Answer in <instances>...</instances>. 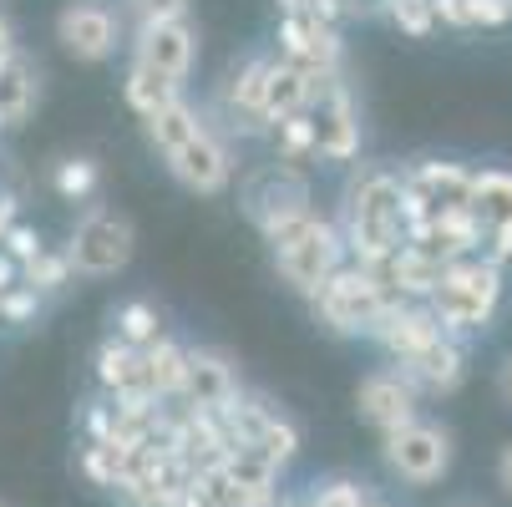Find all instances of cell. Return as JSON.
I'll use <instances>...</instances> for the list:
<instances>
[{
	"instance_id": "1",
	"label": "cell",
	"mask_w": 512,
	"mask_h": 507,
	"mask_svg": "<svg viewBox=\"0 0 512 507\" xmlns=\"http://www.w3.org/2000/svg\"><path fill=\"white\" fill-rule=\"evenodd\" d=\"M340 239H345V259L350 264H371L391 249L406 244V224H401V173L386 168H360L345 188L340 203Z\"/></svg>"
},
{
	"instance_id": "2",
	"label": "cell",
	"mask_w": 512,
	"mask_h": 507,
	"mask_svg": "<svg viewBox=\"0 0 512 507\" xmlns=\"http://www.w3.org/2000/svg\"><path fill=\"white\" fill-rule=\"evenodd\" d=\"M497 305H502V264H492L487 254L452 259L442 269V279H436V289L426 295V310L442 320V330L452 340L487 330Z\"/></svg>"
},
{
	"instance_id": "3",
	"label": "cell",
	"mask_w": 512,
	"mask_h": 507,
	"mask_svg": "<svg viewBox=\"0 0 512 507\" xmlns=\"http://www.w3.org/2000/svg\"><path fill=\"white\" fill-rule=\"evenodd\" d=\"M264 239H269V249H274V269L284 274V284H295L305 300L345 264V239H340V229H335L330 219H320L315 208H305V213H295V219L274 224Z\"/></svg>"
},
{
	"instance_id": "4",
	"label": "cell",
	"mask_w": 512,
	"mask_h": 507,
	"mask_svg": "<svg viewBox=\"0 0 512 507\" xmlns=\"http://www.w3.org/2000/svg\"><path fill=\"white\" fill-rule=\"evenodd\" d=\"M310 305H315V320L330 325L335 335H371L396 300H391L360 264L345 259V264L315 289V295H310Z\"/></svg>"
},
{
	"instance_id": "5",
	"label": "cell",
	"mask_w": 512,
	"mask_h": 507,
	"mask_svg": "<svg viewBox=\"0 0 512 507\" xmlns=\"http://www.w3.org/2000/svg\"><path fill=\"white\" fill-rule=\"evenodd\" d=\"M472 198V168L462 163H416L401 173V224L406 234L447 219V213H462Z\"/></svg>"
},
{
	"instance_id": "6",
	"label": "cell",
	"mask_w": 512,
	"mask_h": 507,
	"mask_svg": "<svg viewBox=\"0 0 512 507\" xmlns=\"http://www.w3.org/2000/svg\"><path fill=\"white\" fill-rule=\"evenodd\" d=\"M310 117V132H315V153L330 158V163H350L360 153V112H355V97L350 87L335 77H320L315 82V97L305 107Z\"/></svg>"
},
{
	"instance_id": "7",
	"label": "cell",
	"mask_w": 512,
	"mask_h": 507,
	"mask_svg": "<svg viewBox=\"0 0 512 507\" xmlns=\"http://www.w3.org/2000/svg\"><path fill=\"white\" fill-rule=\"evenodd\" d=\"M71 274H117L132 259V224L112 208H87L66 244Z\"/></svg>"
},
{
	"instance_id": "8",
	"label": "cell",
	"mask_w": 512,
	"mask_h": 507,
	"mask_svg": "<svg viewBox=\"0 0 512 507\" xmlns=\"http://www.w3.org/2000/svg\"><path fill=\"white\" fill-rule=\"evenodd\" d=\"M315 208L310 203V178L295 163H264L244 178V213L259 224V234H269L274 224L295 219V213Z\"/></svg>"
},
{
	"instance_id": "9",
	"label": "cell",
	"mask_w": 512,
	"mask_h": 507,
	"mask_svg": "<svg viewBox=\"0 0 512 507\" xmlns=\"http://www.w3.org/2000/svg\"><path fill=\"white\" fill-rule=\"evenodd\" d=\"M279 56L295 61L310 77H335L340 71V26L320 21L315 11H284L279 21Z\"/></svg>"
},
{
	"instance_id": "10",
	"label": "cell",
	"mask_w": 512,
	"mask_h": 507,
	"mask_svg": "<svg viewBox=\"0 0 512 507\" xmlns=\"http://www.w3.org/2000/svg\"><path fill=\"white\" fill-rule=\"evenodd\" d=\"M386 462L406 482H436V477L447 472V462H452V442H447L442 426L406 421V426H396L391 437H386Z\"/></svg>"
},
{
	"instance_id": "11",
	"label": "cell",
	"mask_w": 512,
	"mask_h": 507,
	"mask_svg": "<svg viewBox=\"0 0 512 507\" xmlns=\"http://www.w3.org/2000/svg\"><path fill=\"white\" fill-rule=\"evenodd\" d=\"M168 168H173L178 183H188L193 193H224L229 178H234V158H229V148H224V137H218L208 122H203L188 142H178V148L168 153Z\"/></svg>"
},
{
	"instance_id": "12",
	"label": "cell",
	"mask_w": 512,
	"mask_h": 507,
	"mask_svg": "<svg viewBox=\"0 0 512 507\" xmlns=\"http://www.w3.org/2000/svg\"><path fill=\"white\" fill-rule=\"evenodd\" d=\"M56 36L77 61H107L117 46V16L107 0H71L56 16Z\"/></svg>"
},
{
	"instance_id": "13",
	"label": "cell",
	"mask_w": 512,
	"mask_h": 507,
	"mask_svg": "<svg viewBox=\"0 0 512 507\" xmlns=\"http://www.w3.org/2000/svg\"><path fill=\"white\" fill-rule=\"evenodd\" d=\"M193 51H198V41H193L188 21H148V26H137V56L132 61L163 71L168 82L183 87V77L193 71Z\"/></svg>"
},
{
	"instance_id": "14",
	"label": "cell",
	"mask_w": 512,
	"mask_h": 507,
	"mask_svg": "<svg viewBox=\"0 0 512 507\" xmlns=\"http://www.w3.org/2000/svg\"><path fill=\"white\" fill-rule=\"evenodd\" d=\"M371 335L386 345L391 360H411V355H421L426 345H436L447 330H442V320L426 310V300H396Z\"/></svg>"
},
{
	"instance_id": "15",
	"label": "cell",
	"mask_w": 512,
	"mask_h": 507,
	"mask_svg": "<svg viewBox=\"0 0 512 507\" xmlns=\"http://www.w3.org/2000/svg\"><path fill=\"white\" fill-rule=\"evenodd\" d=\"M396 371L406 376V386H411L416 396H447V391H457V386H462V376H467V355H462V340L442 335L436 345H426L421 355H411V360H396Z\"/></svg>"
},
{
	"instance_id": "16",
	"label": "cell",
	"mask_w": 512,
	"mask_h": 507,
	"mask_svg": "<svg viewBox=\"0 0 512 507\" xmlns=\"http://www.w3.org/2000/svg\"><path fill=\"white\" fill-rule=\"evenodd\" d=\"M269 61L274 56H249L244 66L229 71L224 82V112L234 132H269V112H264V87H269Z\"/></svg>"
},
{
	"instance_id": "17",
	"label": "cell",
	"mask_w": 512,
	"mask_h": 507,
	"mask_svg": "<svg viewBox=\"0 0 512 507\" xmlns=\"http://www.w3.org/2000/svg\"><path fill=\"white\" fill-rule=\"evenodd\" d=\"M239 396V376L218 350H188V371H183V391L178 401L193 411H224Z\"/></svg>"
},
{
	"instance_id": "18",
	"label": "cell",
	"mask_w": 512,
	"mask_h": 507,
	"mask_svg": "<svg viewBox=\"0 0 512 507\" xmlns=\"http://www.w3.org/2000/svg\"><path fill=\"white\" fill-rule=\"evenodd\" d=\"M355 401H360V416L371 421L381 437H391L396 426L416 421V391L406 386L401 371H376V376H365Z\"/></svg>"
},
{
	"instance_id": "19",
	"label": "cell",
	"mask_w": 512,
	"mask_h": 507,
	"mask_svg": "<svg viewBox=\"0 0 512 507\" xmlns=\"http://www.w3.org/2000/svg\"><path fill=\"white\" fill-rule=\"evenodd\" d=\"M36 92H41V77H36V66L31 56H21V46L0 61V127H16L31 117L36 107Z\"/></svg>"
},
{
	"instance_id": "20",
	"label": "cell",
	"mask_w": 512,
	"mask_h": 507,
	"mask_svg": "<svg viewBox=\"0 0 512 507\" xmlns=\"http://www.w3.org/2000/svg\"><path fill=\"white\" fill-rule=\"evenodd\" d=\"M310 97H315V77H310V71H300L295 61H284V56L269 61V87H264V112H269V122L305 112Z\"/></svg>"
},
{
	"instance_id": "21",
	"label": "cell",
	"mask_w": 512,
	"mask_h": 507,
	"mask_svg": "<svg viewBox=\"0 0 512 507\" xmlns=\"http://www.w3.org/2000/svg\"><path fill=\"white\" fill-rule=\"evenodd\" d=\"M183 371H188V350L168 335H158L153 345H142V386H148L158 401L183 391Z\"/></svg>"
},
{
	"instance_id": "22",
	"label": "cell",
	"mask_w": 512,
	"mask_h": 507,
	"mask_svg": "<svg viewBox=\"0 0 512 507\" xmlns=\"http://www.w3.org/2000/svg\"><path fill=\"white\" fill-rule=\"evenodd\" d=\"M97 376L112 396H153L142 386V350L137 345H122V340H102L97 350ZM158 401V396H153Z\"/></svg>"
},
{
	"instance_id": "23",
	"label": "cell",
	"mask_w": 512,
	"mask_h": 507,
	"mask_svg": "<svg viewBox=\"0 0 512 507\" xmlns=\"http://www.w3.org/2000/svg\"><path fill=\"white\" fill-rule=\"evenodd\" d=\"M472 219L482 229H497V224H512V173L507 168H482L472 173Z\"/></svg>"
},
{
	"instance_id": "24",
	"label": "cell",
	"mask_w": 512,
	"mask_h": 507,
	"mask_svg": "<svg viewBox=\"0 0 512 507\" xmlns=\"http://www.w3.org/2000/svg\"><path fill=\"white\" fill-rule=\"evenodd\" d=\"M436 6V21H447L457 31H497L512 21V0H431Z\"/></svg>"
},
{
	"instance_id": "25",
	"label": "cell",
	"mask_w": 512,
	"mask_h": 507,
	"mask_svg": "<svg viewBox=\"0 0 512 507\" xmlns=\"http://www.w3.org/2000/svg\"><path fill=\"white\" fill-rule=\"evenodd\" d=\"M122 92H127V107H132L137 117H153L158 107H168V102L178 97V82H168L163 71H153V66L132 61V66H127V82H122Z\"/></svg>"
},
{
	"instance_id": "26",
	"label": "cell",
	"mask_w": 512,
	"mask_h": 507,
	"mask_svg": "<svg viewBox=\"0 0 512 507\" xmlns=\"http://www.w3.org/2000/svg\"><path fill=\"white\" fill-rule=\"evenodd\" d=\"M142 122H148V137H153V148H158L163 158L178 148V142H188V137L203 127V117H198L183 97H173L168 107H158L153 117H142Z\"/></svg>"
},
{
	"instance_id": "27",
	"label": "cell",
	"mask_w": 512,
	"mask_h": 507,
	"mask_svg": "<svg viewBox=\"0 0 512 507\" xmlns=\"http://www.w3.org/2000/svg\"><path fill=\"white\" fill-rule=\"evenodd\" d=\"M158 335H163V325H158V310L148 300H127V305L112 310V340L142 350V345H153Z\"/></svg>"
},
{
	"instance_id": "28",
	"label": "cell",
	"mask_w": 512,
	"mask_h": 507,
	"mask_svg": "<svg viewBox=\"0 0 512 507\" xmlns=\"http://www.w3.org/2000/svg\"><path fill=\"white\" fill-rule=\"evenodd\" d=\"M269 132H274V153H279V163L305 168L310 158H320V153H315V132H310V117H305V112L269 122Z\"/></svg>"
},
{
	"instance_id": "29",
	"label": "cell",
	"mask_w": 512,
	"mask_h": 507,
	"mask_svg": "<svg viewBox=\"0 0 512 507\" xmlns=\"http://www.w3.org/2000/svg\"><path fill=\"white\" fill-rule=\"evenodd\" d=\"M71 279V259H66V249H36L26 264H21V284H31L36 295H46V289H61Z\"/></svg>"
},
{
	"instance_id": "30",
	"label": "cell",
	"mask_w": 512,
	"mask_h": 507,
	"mask_svg": "<svg viewBox=\"0 0 512 507\" xmlns=\"http://www.w3.org/2000/svg\"><path fill=\"white\" fill-rule=\"evenodd\" d=\"M82 472H87L97 487H117V477L127 472V447H117V442H87Z\"/></svg>"
},
{
	"instance_id": "31",
	"label": "cell",
	"mask_w": 512,
	"mask_h": 507,
	"mask_svg": "<svg viewBox=\"0 0 512 507\" xmlns=\"http://www.w3.org/2000/svg\"><path fill=\"white\" fill-rule=\"evenodd\" d=\"M406 36H431L436 26H442V21H436V6H431V0H386V6H381Z\"/></svg>"
},
{
	"instance_id": "32",
	"label": "cell",
	"mask_w": 512,
	"mask_h": 507,
	"mask_svg": "<svg viewBox=\"0 0 512 507\" xmlns=\"http://www.w3.org/2000/svg\"><path fill=\"white\" fill-rule=\"evenodd\" d=\"M56 193L61 198H92L97 193V163L92 158H66L61 168H56Z\"/></svg>"
},
{
	"instance_id": "33",
	"label": "cell",
	"mask_w": 512,
	"mask_h": 507,
	"mask_svg": "<svg viewBox=\"0 0 512 507\" xmlns=\"http://www.w3.org/2000/svg\"><path fill=\"white\" fill-rule=\"evenodd\" d=\"M36 310H41V295L31 284L16 279V284L0 289V320H6V325H26V320H36Z\"/></svg>"
},
{
	"instance_id": "34",
	"label": "cell",
	"mask_w": 512,
	"mask_h": 507,
	"mask_svg": "<svg viewBox=\"0 0 512 507\" xmlns=\"http://www.w3.org/2000/svg\"><path fill=\"white\" fill-rule=\"evenodd\" d=\"M137 26H148V21H188V6L193 0H127Z\"/></svg>"
},
{
	"instance_id": "35",
	"label": "cell",
	"mask_w": 512,
	"mask_h": 507,
	"mask_svg": "<svg viewBox=\"0 0 512 507\" xmlns=\"http://www.w3.org/2000/svg\"><path fill=\"white\" fill-rule=\"evenodd\" d=\"M0 249H6L16 264H26V259L41 249V239H36V229H26V224H11V229H6V239H0Z\"/></svg>"
},
{
	"instance_id": "36",
	"label": "cell",
	"mask_w": 512,
	"mask_h": 507,
	"mask_svg": "<svg viewBox=\"0 0 512 507\" xmlns=\"http://www.w3.org/2000/svg\"><path fill=\"white\" fill-rule=\"evenodd\" d=\"M360 497H365V492H360L355 482H330V487H320V492L305 497V502H310V507H355Z\"/></svg>"
},
{
	"instance_id": "37",
	"label": "cell",
	"mask_w": 512,
	"mask_h": 507,
	"mask_svg": "<svg viewBox=\"0 0 512 507\" xmlns=\"http://www.w3.org/2000/svg\"><path fill=\"white\" fill-rule=\"evenodd\" d=\"M482 254H487L492 264H507V259H512V224L482 229Z\"/></svg>"
},
{
	"instance_id": "38",
	"label": "cell",
	"mask_w": 512,
	"mask_h": 507,
	"mask_svg": "<svg viewBox=\"0 0 512 507\" xmlns=\"http://www.w3.org/2000/svg\"><path fill=\"white\" fill-rule=\"evenodd\" d=\"M497 482H502V492L512 497V442L502 447V457H497Z\"/></svg>"
},
{
	"instance_id": "39",
	"label": "cell",
	"mask_w": 512,
	"mask_h": 507,
	"mask_svg": "<svg viewBox=\"0 0 512 507\" xmlns=\"http://www.w3.org/2000/svg\"><path fill=\"white\" fill-rule=\"evenodd\" d=\"M340 6H345V16H376L386 0H340Z\"/></svg>"
},
{
	"instance_id": "40",
	"label": "cell",
	"mask_w": 512,
	"mask_h": 507,
	"mask_svg": "<svg viewBox=\"0 0 512 507\" xmlns=\"http://www.w3.org/2000/svg\"><path fill=\"white\" fill-rule=\"evenodd\" d=\"M11 224H16V198H11V193H0V239H6Z\"/></svg>"
},
{
	"instance_id": "41",
	"label": "cell",
	"mask_w": 512,
	"mask_h": 507,
	"mask_svg": "<svg viewBox=\"0 0 512 507\" xmlns=\"http://www.w3.org/2000/svg\"><path fill=\"white\" fill-rule=\"evenodd\" d=\"M11 51H16V31H11V21H6V16H0V61H6Z\"/></svg>"
},
{
	"instance_id": "42",
	"label": "cell",
	"mask_w": 512,
	"mask_h": 507,
	"mask_svg": "<svg viewBox=\"0 0 512 507\" xmlns=\"http://www.w3.org/2000/svg\"><path fill=\"white\" fill-rule=\"evenodd\" d=\"M178 507H213V502H203L198 492H183V497H178Z\"/></svg>"
},
{
	"instance_id": "43",
	"label": "cell",
	"mask_w": 512,
	"mask_h": 507,
	"mask_svg": "<svg viewBox=\"0 0 512 507\" xmlns=\"http://www.w3.org/2000/svg\"><path fill=\"white\" fill-rule=\"evenodd\" d=\"M507 396H512V360H507Z\"/></svg>"
}]
</instances>
